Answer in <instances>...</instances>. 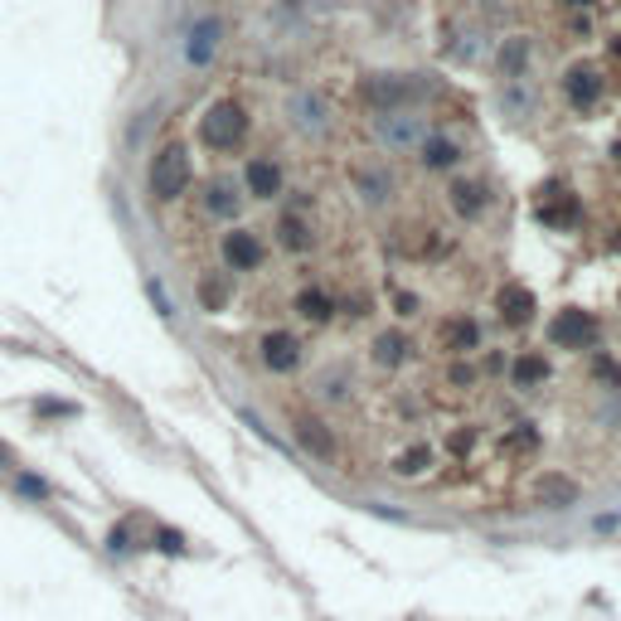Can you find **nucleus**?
<instances>
[{
	"mask_svg": "<svg viewBox=\"0 0 621 621\" xmlns=\"http://www.w3.org/2000/svg\"><path fill=\"white\" fill-rule=\"evenodd\" d=\"M194 180V165H190V151L180 147V141H165V147H155L151 165H147V190L155 204H175L185 190H190Z\"/></svg>",
	"mask_w": 621,
	"mask_h": 621,
	"instance_id": "f257e3e1",
	"label": "nucleus"
},
{
	"mask_svg": "<svg viewBox=\"0 0 621 621\" xmlns=\"http://www.w3.org/2000/svg\"><path fill=\"white\" fill-rule=\"evenodd\" d=\"M200 141L210 151H219V155L238 151L248 141V107L238 98L210 102V107H204V117H200Z\"/></svg>",
	"mask_w": 621,
	"mask_h": 621,
	"instance_id": "f03ea898",
	"label": "nucleus"
},
{
	"mask_svg": "<svg viewBox=\"0 0 621 621\" xmlns=\"http://www.w3.org/2000/svg\"><path fill=\"white\" fill-rule=\"evenodd\" d=\"M544 335H548V345H554V350H593L597 335H603V326H597L593 310L568 306V310H558V316L548 320Z\"/></svg>",
	"mask_w": 621,
	"mask_h": 621,
	"instance_id": "7ed1b4c3",
	"label": "nucleus"
},
{
	"mask_svg": "<svg viewBox=\"0 0 621 621\" xmlns=\"http://www.w3.org/2000/svg\"><path fill=\"white\" fill-rule=\"evenodd\" d=\"M422 131H428V122H422L413 107L375 112V137H379V147H389V151H413L422 141Z\"/></svg>",
	"mask_w": 621,
	"mask_h": 621,
	"instance_id": "20e7f679",
	"label": "nucleus"
},
{
	"mask_svg": "<svg viewBox=\"0 0 621 621\" xmlns=\"http://www.w3.org/2000/svg\"><path fill=\"white\" fill-rule=\"evenodd\" d=\"M257 359H263L267 375H296V369L306 365V350L292 330H267V335L257 340Z\"/></svg>",
	"mask_w": 621,
	"mask_h": 621,
	"instance_id": "39448f33",
	"label": "nucleus"
},
{
	"mask_svg": "<svg viewBox=\"0 0 621 621\" xmlns=\"http://www.w3.org/2000/svg\"><path fill=\"white\" fill-rule=\"evenodd\" d=\"M534 214H540L548 229H573L583 219V204H578V194L563 180H548L540 190V200H534Z\"/></svg>",
	"mask_w": 621,
	"mask_h": 621,
	"instance_id": "423d86ee",
	"label": "nucleus"
},
{
	"mask_svg": "<svg viewBox=\"0 0 621 621\" xmlns=\"http://www.w3.org/2000/svg\"><path fill=\"white\" fill-rule=\"evenodd\" d=\"M219 257L229 273H257L267 263V243L253 229H229L219 238Z\"/></svg>",
	"mask_w": 621,
	"mask_h": 621,
	"instance_id": "0eeeda50",
	"label": "nucleus"
},
{
	"mask_svg": "<svg viewBox=\"0 0 621 621\" xmlns=\"http://www.w3.org/2000/svg\"><path fill=\"white\" fill-rule=\"evenodd\" d=\"M200 210H204V219L233 224L238 210H243V185L229 180V175H214V180H204L200 185Z\"/></svg>",
	"mask_w": 621,
	"mask_h": 621,
	"instance_id": "6e6552de",
	"label": "nucleus"
},
{
	"mask_svg": "<svg viewBox=\"0 0 621 621\" xmlns=\"http://www.w3.org/2000/svg\"><path fill=\"white\" fill-rule=\"evenodd\" d=\"M292 438L302 442L306 457H316V461H326V466H335V461H340V442H335V432H330L326 422L316 418V413H296V418H292Z\"/></svg>",
	"mask_w": 621,
	"mask_h": 621,
	"instance_id": "1a4fd4ad",
	"label": "nucleus"
},
{
	"mask_svg": "<svg viewBox=\"0 0 621 621\" xmlns=\"http://www.w3.org/2000/svg\"><path fill=\"white\" fill-rule=\"evenodd\" d=\"M413 151H418V165H422L428 175H447V170H457V165L466 161L461 141L447 137V131H422V141H418Z\"/></svg>",
	"mask_w": 621,
	"mask_h": 621,
	"instance_id": "9d476101",
	"label": "nucleus"
},
{
	"mask_svg": "<svg viewBox=\"0 0 621 621\" xmlns=\"http://www.w3.org/2000/svg\"><path fill=\"white\" fill-rule=\"evenodd\" d=\"M287 117H292V127L302 131V137H326L330 131V102L320 98V92H292V102H287Z\"/></svg>",
	"mask_w": 621,
	"mask_h": 621,
	"instance_id": "9b49d317",
	"label": "nucleus"
},
{
	"mask_svg": "<svg viewBox=\"0 0 621 621\" xmlns=\"http://www.w3.org/2000/svg\"><path fill=\"white\" fill-rule=\"evenodd\" d=\"M219 49H224V20L219 15H200L190 25V35H185V59H190L194 68H210Z\"/></svg>",
	"mask_w": 621,
	"mask_h": 621,
	"instance_id": "f8f14e48",
	"label": "nucleus"
},
{
	"mask_svg": "<svg viewBox=\"0 0 621 621\" xmlns=\"http://www.w3.org/2000/svg\"><path fill=\"white\" fill-rule=\"evenodd\" d=\"M563 92H568V102H573V112H593L597 102H603V92H607L603 68H593V64H573V68L563 74Z\"/></svg>",
	"mask_w": 621,
	"mask_h": 621,
	"instance_id": "ddd939ff",
	"label": "nucleus"
},
{
	"mask_svg": "<svg viewBox=\"0 0 621 621\" xmlns=\"http://www.w3.org/2000/svg\"><path fill=\"white\" fill-rule=\"evenodd\" d=\"M282 190H287L282 165H277L273 155H248V165H243V194H253V200H277Z\"/></svg>",
	"mask_w": 621,
	"mask_h": 621,
	"instance_id": "4468645a",
	"label": "nucleus"
},
{
	"mask_svg": "<svg viewBox=\"0 0 621 621\" xmlns=\"http://www.w3.org/2000/svg\"><path fill=\"white\" fill-rule=\"evenodd\" d=\"M447 204H452L457 219L476 224L485 210H491V190H485V180H476V175H457V180L447 185Z\"/></svg>",
	"mask_w": 621,
	"mask_h": 621,
	"instance_id": "2eb2a0df",
	"label": "nucleus"
},
{
	"mask_svg": "<svg viewBox=\"0 0 621 621\" xmlns=\"http://www.w3.org/2000/svg\"><path fill=\"white\" fill-rule=\"evenodd\" d=\"M495 310H500V320L510 330H524L534 320V310H540V296H534L524 282H505L500 296H495Z\"/></svg>",
	"mask_w": 621,
	"mask_h": 621,
	"instance_id": "dca6fc26",
	"label": "nucleus"
},
{
	"mask_svg": "<svg viewBox=\"0 0 621 621\" xmlns=\"http://www.w3.org/2000/svg\"><path fill=\"white\" fill-rule=\"evenodd\" d=\"M413 83L408 78H398V74H379V78H369L365 83V98H369V107L375 112H403L413 102Z\"/></svg>",
	"mask_w": 621,
	"mask_h": 621,
	"instance_id": "f3484780",
	"label": "nucleus"
},
{
	"mask_svg": "<svg viewBox=\"0 0 621 621\" xmlns=\"http://www.w3.org/2000/svg\"><path fill=\"white\" fill-rule=\"evenodd\" d=\"M438 350H447V355H471V350H481V326H476L471 316H447L438 326Z\"/></svg>",
	"mask_w": 621,
	"mask_h": 621,
	"instance_id": "a211bd4d",
	"label": "nucleus"
},
{
	"mask_svg": "<svg viewBox=\"0 0 621 621\" xmlns=\"http://www.w3.org/2000/svg\"><path fill=\"white\" fill-rule=\"evenodd\" d=\"M310 243H316L310 219H306L302 210H287L282 219H277V248H282V253H292V257H302V253H310Z\"/></svg>",
	"mask_w": 621,
	"mask_h": 621,
	"instance_id": "6ab92c4d",
	"label": "nucleus"
},
{
	"mask_svg": "<svg viewBox=\"0 0 621 621\" xmlns=\"http://www.w3.org/2000/svg\"><path fill=\"white\" fill-rule=\"evenodd\" d=\"M510 384L520 393H534L548 384V355L544 350H520V355L510 359Z\"/></svg>",
	"mask_w": 621,
	"mask_h": 621,
	"instance_id": "aec40b11",
	"label": "nucleus"
},
{
	"mask_svg": "<svg viewBox=\"0 0 621 621\" xmlns=\"http://www.w3.org/2000/svg\"><path fill=\"white\" fill-rule=\"evenodd\" d=\"M534 500L548 505V510H568V505H578V481L563 471H544L534 481Z\"/></svg>",
	"mask_w": 621,
	"mask_h": 621,
	"instance_id": "412c9836",
	"label": "nucleus"
},
{
	"mask_svg": "<svg viewBox=\"0 0 621 621\" xmlns=\"http://www.w3.org/2000/svg\"><path fill=\"white\" fill-rule=\"evenodd\" d=\"M530 59H534V45L524 35H510L500 45V54H495V64H500V78L505 83H524V74H530Z\"/></svg>",
	"mask_w": 621,
	"mask_h": 621,
	"instance_id": "4be33fe9",
	"label": "nucleus"
},
{
	"mask_svg": "<svg viewBox=\"0 0 621 621\" xmlns=\"http://www.w3.org/2000/svg\"><path fill=\"white\" fill-rule=\"evenodd\" d=\"M350 180H355V190L365 194V204H389L393 200V175L384 170V165H355Z\"/></svg>",
	"mask_w": 621,
	"mask_h": 621,
	"instance_id": "5701e85b",
	"label": "nucleus"
},
{
	"mask_svg": "<svg viewBox=\"0 0 621 621\" xmlns=\"http://www.w3.org/2000/svg\"><path fill=\"white\" fill-rule=\"evenodd\" d=\"M292 306H296V316H302L306 326H330V320H335V302H330L326 287H302Z\"/></svg>",
	"mask_w": 621,
	"mask_h": 621,
	"instance_id": "b1692460",
	"label": "nucleus"
},
{
	"mask_svg": "<svg viewBox=\"0 0 621 621\" xmlns=\"http://www.w3.org/2000/svg\"><path fill=\"white\" fill-rule=\"evenodd\" d=\"M432 461H438V452H432L428 442H408V447L393 457V476H403V481H418V476L432 471Z\"/></svg>",
	"mask_w": 621,
	"mask_h": 621,
	"instance_id": "393cba45",
	"label": "nucleus"
},
{
	"mask_svg": "<svg viewBox=\"0 0 621 621\" xmlns=\"http://www.w3.org/2000/svg\"><path fill=\"white\" fill-rule=\"evenodd\" d=\"M408 350H413V340L403 335V330H379V335H375V365L398 369L403 359H408Z\"/></svg>",
	"mask_w": 621,
	"mask_h": 621,
	"instance_id": "a878e982",
	"label": "nucleus"
},
{
	"mask_svg": "<svg viewBox=\"0 0 621 621\" xmlns=\"http://www.w3.org/2000/svg\"><path fill=\"white\" fill-rule=\"evenodd\" d=\"M593 379L603 389H621V359L607 355V350H597V355H593Z\"/></svg>",
	"mask_w": 621,
	"mask_h": 621,
	"instance_id": "bb28decb",
	"label": "nucleus"
},
{
	"mask_svg": "<svg viewBox=\"0 0 621 621\" xmlns=\"http://www.w3.org/2000/svg\"><path fill=\"white\" fill-rule=\"evenodd\" d=\"M229 302V287H224V277H200V306L204 310H224Z\"/></svg>",
	"mask_w": 621,
	"mask_h": 621,
	"instance_id": "cd10ccee",
	"label": "nucleus"
},
{
	"mask_svg": "<svg viewBox=\"0 0 621 621\" xmlns=\"http://www.w3.org/2000/svg\"><path fill=\"white\" fill-rule=\"evenodd\" d=\"M534 447H540V432H534L530 422H520V428L505 432V452H515V457H524V452H534Z\"/></svg>",
	"mask_w": 621,
	"mask_h": 621,
	"instance_id": "c85d7f7f",
	"label": "nucleus"
},
{
	"mask_svg": "<svg viewBox=\"0 0 621 621\" xmlns=\"http://www.w3.org/2000/svg\"><path fill=\"white\" fill-rule=\"evenodd\" d=\"M500 102H505L510 112H520V117H524V112H530V88H524V83H505Z\"/></svg>",
	"mask_w": 621,
	"mask_h": 621,
	"instance_id": "c756f323",
	"label": "nucleus"
},
{
	"mask_svg": "<svg viewBox=\"0 0 621 621\" xmlns=\"http://www.w3.org/2000/svg\"><path fill=\"white\" fill-rule=\"evenodd\" d=\"M447 384H452V389H471V384H476V369L466 365V359H457V365L447 369Z\"/></svg>",
	"mask_w": 621,
	"mask_h": 621,
	"instance_id": "7c9ffc66",
	"label": "nucleus"
},
{
	"mask_svg": "<svg viewBox=\"0 0 621 621\" xmlns=\"http://www.w3.org/2000/svg\"><path fill=\"white\" fill-rule=\"evenodd\" d=\"M393 306H398V316H403V320H413V316L422 310V302H418L413 292H398V296H393Z\"/></svg>",
	"mask_w": 621,
	"mask_h": 621,
	"instance_id": "2f4dec72",
	"label": "nucleus"
},
{
	"mask_svg": "<svg viewBox=\"0 0 621 621\" xmlns=\"http://www.w3.org/2000/svg\"><path fill=\"white\" fill-rule=\"evenodd\" d=\"M20 491H25V495H35V500H45V495H49V485L39 481V476H20Z\"/></svg>",
	"mask_w": 621,
	"mask_h": 621,
	"instance_id": "473e14b6",
	"label": "nucleus"
},
{
	"mask_svg": "<svg viewBox=\"0 0 621 621\" xmlns=\"http://www.w3.org/2000/svg\"><path fill=\"white\" fill-rule=\"evenodd\" d=\"M471 447H476V432H452V452H457V457H466Z\"/></svg>",
	"mask_w": 621,
	"mask_h": 621,
	"instance_id": "72a5a7b5",
	"label": "nucleus"
},
{
	"mask_svg": "<svg viewBox=\"0 0 621 621\" xmlns=\"http://www.w3.org/2000/svg\"><path fill=\"white\" fill-rule=\"evenodd\" d=\"M563 5H573V10H583V5H593V0H563Z\"/></svg>",
	"mask_w": 621,
	"mask_h": 621,
	"instance_id": "f704fd0d",
	"label": "nucleus"
},
{
	"mask_svg": "<svg viewBox=\"0 0 621 621\" xmlns=\"http://www.w3.org/2000/svg\"><path fill=\"white\" fill-rule=\"evenodd\" d=\"M0 461H5V447H0Z\"/></svg>",
	"mask_w": 621,
	"mask_h": 621,
	"instance_id": "c9c22d12",
	"label": "nucleus"
}]
</instances>
